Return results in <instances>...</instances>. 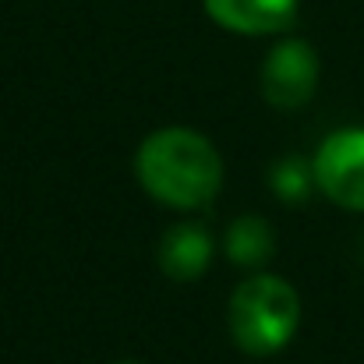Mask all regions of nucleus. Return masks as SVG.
I'll return each instance as SVG.
<instances>
[{
	"instance_id": "1",
	"label": "nucleus",
	"mask_w": 364,
	"mask_h": 364,
	"mask_svg": "<svg viewBox=\"0 0 364 364\" xmlns=\"http://www.w3.org/2000/svg\"><path fill=\"white\" fill-rule=\"evenodd\" d=\"M138 184L163 205L202 209L223 188L216 145L191 127H159L134 152Z\"/></svg>"
},
{
	"instance_id": "2",
	"label": "nucleus",
	"mask_w": 364,
	"mask_h": 364,
	"mask_svg": "<svg viewBox=\"0 0 364 364\" xmlns=\"http://www.w3.org/2000/svg\"><path fill=\"white\" fill-rule=\"evenodd\" d=\"M230 336L251 358L283 350L301 322V297L279 276H247L227 308Z\"/></svg>"
},
{
	"instance_id": "3",
	"label": "nucleus",
	"mask_w": 364,
	"mask_h": 364,
	"mask_svg": "<svg viewBox=\"0 0 364 364\" xmlns=\"http://www.w3.org/2000/svg\"><path fill=\"white\" fill-rule=\"evenodd\" d=\"M318 191L340 209L364 213V127L333 131L311 159Z\"/></svg>"
},
{
	"instance_id": "4",
	"label": "nucleus",
	"mask_w": 364,
	"mask_h": 364,
	"mask_svg": "<svg viewBox=\"0 0 364 364\" xmlns=\"http://www.w3.org/2000/svg\"><path fill=\"white\" fill-rule=\"evenodd\" d=\"M318 89V53L304 39H283L262 64V96L276 110L304 107Z\"/></svg>"
},
{
	"instance_id": "5",
	"label": "nucleus",
	"mask_w": 364,
	"mask_h": 364,
	"mask_svg": "<svg viewBox=\"0 0 364 364\" xmlns=\"http://www.w3.org/2000/svg\"><path fill=\"white\" fill-rule=\"evenodd\" d=\"M220 28L241 36L287 32L297 21V0H202Z\"/></svg>"
},
{
	"instance_id": "6",
	"label": "nucleus",
	"mask_w": 364,
	"mask_h": 364,
	"mask_svg": "<svg viewBox=\"0 0 364 364\" xmlns=\"http://www.w3.org/2000/svg\"><path fill=\"white\" fill-rule=\"evenodd\" d=\"M213 262V237L198 227V223H173L163 241H159V269L177 279V283H191L198 279Z\"/></svg>"
},
{
	"instance_id": "7",
	"label": "nucleus",
	"mask_w": 364,
	"mask_h": 364,
	"mask_svg": "<svg viewBox=\"0 0 364 364\" xmlns=\"http://www.w3.org/2000/svg\"><path fill=\"white\" fill-rule=\"evenodd\" d=\"M223 247H227V258H230V262L255 269V265H262V262L272 258L276 234H272V227H269L262 216H241V220L230 223Z\"/></svg>"
},
{
	"instance_id": "8",
	"label": "nucleus",
	"mask_w": 364,
	"mask_h": 364,
	"mask_svg": "<svg viewBox=\"0 0 364 364\" xmlns=\"http://www.w3.org/2000/svg\"><path fill=\"white\" fill-rule=\"evenodd\" d=\"M269 184H272L279 202H290V205L304 202L311 195V184H315V166L308 159H301V156H287V159H279L272 166Z\"/></svg>"
},
{
	"instance_id": "9",
	"label": "nucleus",
	"mask_w": 364,
	"mask_h": 364,
	"mask_svg": "<svg viewBox=\"0 0 364 364\" xmlns=\"http://www.w3.org/2000/svg\"><path fill=\"white\" fill-rule=\"evenodd\" d=\"M121 364H134V361H121Z\"/></svg>"
}]
</instances>
